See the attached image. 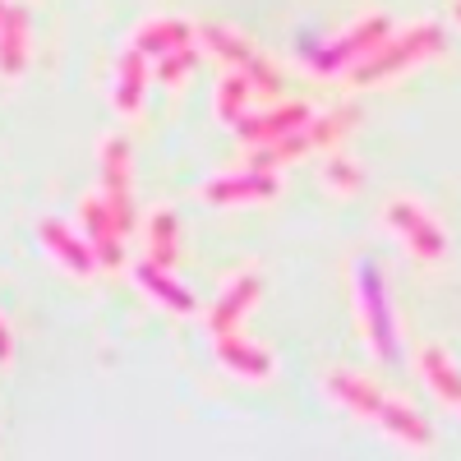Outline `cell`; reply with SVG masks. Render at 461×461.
Here are the masks:
<instances>
[{
    "mask_svg": "<svg viewBox=\"0 0 461 461\" xmlns=\"http://www.w3.org/2000/svg\"><path fill=\"white\" fill-rule=\"evenodd\" d=\"M438 51H443V28H438V23H411V28H402V32L383 37V42L351 69V84H356V88H378V84L397 79V74L434 60Z\"/></svg>",
    "mask_w": 461,
    "mask_h": 461,
    "instance_id": "1",
    "label": "cell"
},
{
    "mask_svg": "<svg viewBox=\"0 0 461 461\" xmlns=\"http://www.w3.org/2000/svg\"><path fill=\"white\" fill-rule=\"evenodd\" d=\"M194 47H203L208 56H217L226 69L249 74V84L258 88V97H277V93H282V74H277V65H273V60H263L245 32L221 28V23H203V28L194 32Z\"/></svg>",
    "mask_w": 461,
    "mask_h": 461,
    "instance_id": "2",
    "label": "cell"
},
{
    "mask_svg": "<svg viewBox=\"0 0 461 461\" xmlns=\"http://www.w3.org/2000/svg\"><path fill=\"white\" fill-rule=\"evenodd\" d=\"M356 310H360V332L378 360H397V332H393V310L388 291L374 263H356Z\"/></svg>",
    "mask_w": 461,
    "mask_h": 461,
    "instance_id": "3",
    "label": "cell"
},
{
    "mask_svg": "<svg viewBox=\"0 0 461 461\" xmlns=\"http://www.w3.org/2000/svg\"><path fill=\"white\" fill-rule=\"evenodd\" d=\"M383 226H388L420 263H443L447 236H443V226L425 208H420L415 199H388V203H383Z\"/></svg>",
    "mask_w": 461,
    "mask_h": 461,
    "instance_id": "4",
    "label": "cell"
},
{
    "mask_svg": "<svg viewBox=\"0 0 461 461\" xmlns=\"http://www.w3.org/2000/svg\"><path fill=\"white\" fill-rule=\"evenodd\" d=\"M97 162H102V199H106L115 226L130 236L134 230V158H130V143L125 139H102Z\"/></svg>",
    "mask_w": 461,
    "mask_h": 461,
    "instance_id": "5",
    "label": "cell"
},
{
    "mask_svg": "<svg viewBox=\"0 0 461 461\" xmlns=\"http://www.w3.org/2000/svg\"><path fill=\"white\" fill-rule=\"evenodd\" d=\"M393 32V19L388 14H360L351 28H346V32H337L332 37V42L314 56V69L319 74H341V69H356L378 42H383V37H388Z\"/></svg>",
    "mask_w": 461,
    "mask_h": 461,
    "instance_id": "6",
    "label": "cell"
},
{
    "mask_svg": "<svg viewBox=\"0 0 461 461\" xmlns=\"http://www.w3.org/2000/svg\"><path fill=\"white\" fill-rule=\"evenodd\" d=\"M277 194H282L277 171H258V167H245L240 176H212L199 189V199L212 208H258V203H273Z\"/></svg>",
    "mask_w": 461,
    "mask_h": 461,
    "instance_id": "7",
    "label": "cell"
},
{
    "mask_svg": "<svg viewBox=\"0 0 461 461\" xmlns=\"http://www.w3.org/2000/svg\"><path fill=\"white\" fill-rule=\"evenodd\" d=\"M37 245H42L51 254V263L60 267V273H69V277L88 282L97 273V258H93L88 240L74 236V226H65L60 217H42V221H37Z\"/></svg>",
    "mask_w": 461,
    "mask_h": 461,
    "instance_id": "8",
    "label": "cell"
},
{
    "mask_svg": "<svg viewBox=\"0 0 461 461\" xmlns=\"http://www.w3.org/2000/svg\"><path fill=\"white\" fill-rule=\"evenodd\" d=\"M79 230H84V240H88L97 267H121L125 263V230L115 226V217H111L102 194H88L79 203Z\"/></svg>",
    "mask_w": 461,
    "mask_h": 461,
    "instance_id": "9",
    "label": "cell"
},
{
    "mask_svg": "<svg viewBox=\"0 0 461 461\" xmlns=\"http://www.w3.org/2000/svg\"><path fill=\"white\" fill-rule=\"evenodd\" d=\"M212 356H217V365L226 374H236L245 383H267L273 369H277L273 351L258 346V341H249V337H240V328L236 332H212Z\"/></svg>",
    "mask_w": 461,
    "mask_h": 461,
    "instance_id": "10",
    "label": "cell"
},
{
    "mask_svg": "<svg viewBox=\"0 0 461 461\" xmlns=\"http://www.w3.org/2000/svg\"><path fill=\"white\" fill-rule=\"evenodd\" d=\"M148 84H152V60L143 51L125 47L121 60H115V74H111V106L121 111L125 121H134L148 102Z\"/></svg>",
    "mask_w": 461,
    "mask_h": 461,
    "instance_id": "11",
    "label": "cell"
},
{
    "mask_svg": "<svg viewBox=\"0 0 461 461\" xmlns=\"http://www.w3.org/2000/svg\"><path fill=\"white\" fill-rule=\"evenodd\" d=\"M310 115H314V106L282 102V106H267V111H249L245 121L236 125V134H240L245 148H258V143H273V139H282V134L304 130V125H310Z\"/></svg>",
    "mask_w": 461,
    "mask_h": 461,
    "instance_id": "12",
    "label": "cell"
},
{
    "mask_svg": "<svg viewBox=\"0 0 461 461\" xmlns=\"http://www.w3.org/2000/svg\"><path fill=\"white\" fill-rule=\"evenodd\" d=\"M258 295H263V277L258 273H236L226 286H221V295H217V304H212V314H208V332H236L240 328V319L258 304Z\"/></svg>",
    "mask_w": 461,
    "mask_h": 461,
    "instance_id": "13",
    "label": "cell"
},
{
    "mask_svg": "<svg viewBox=\"0 0 461 461\" xmlns=\"http://www.w3.org/2000/svg\"><path fill=\"white\" fill-rule=\"evenodd\" d=\"M28 56H32V32H28V10L23 5H5V14H0V79L14 84L23 79L28 69Z\"/></svg>",
    "mask_w": 461,
    "mask_h": 461,
    "instance_id": "14",
    "label": "cell"
},
{
    "mask_svg": "<svg viewBox=\"0 0 461 461\" xmlns=\"http://www.w3.org/2000/svg\"><path fill=\"white\" fill-rule=\"evenodd\" d=\"M374 429H383L402 452H429V443H434V429H429V420L420 415L415 406H406V402H397V397H388V406H383V415L374 420Z\"/></svg>",
    "mask_w": 461,
    "mask_h": 461,
    "instance_id": "15",
    "label": "cell"
},
{
    "mask_svg": "<svg viewBox=\"0 0 461 461\" xmlns=\"http://www.w3.org/2000/svg\"><path fill=\"white\" fill-rule=\"evenodd\" d=\"M323 388H328V397H332L341 411H351L356 420H369V425L383 415V406H388V393H378L374 383L346 374V369H332V374L323 378Z\"/></svg>",
    "mask_w": 461,
    "mask_h": 461,
    "instance_id": "16",
    "label": "cell"
},
{
    "mask_svg": "<svg viewBox=\"0 0 461 461\" xmlns=\"http://www.w3.org/2000/svg\"><path fill=\"white\" fill-rule=\"evenodd\" d=\"M134 282H139L143 295H152V300H158L162 310H171V314H194V310H199L194 291H189L185 282H176V277H171V267L152 263V258L134 263Z\"/></svg>",
    "mask_w": 461,
    "mask_h": 461,
    "instance_id": "17",
    "label": "cell"
},
{
    "mask_svg": "<svg viewBox=\"0 0 461 461\" xmlns=\"http://www.w3.org/2000/svg\"><path fill=\"white\" fill-rule=\"evenodd\" d=\"M194 23H185V19H171V14H158V19H148V23H139L134 28V51H143L148 60H158V56H167V51H176V47H194Z\"/></svg>",
    "mask_w": 461,
    "mask_h": 461,
    "instance_id": "18",
    "label": "cell"
},
{
    "mask_svg": "<svg viewBox=\"0 0 461 461\" xmlns=\"http://www.w3.org/2000/svg\"><path fill=\"white\" fill-rule=\"evenodd\" d=\"M415 369H420L425 388H429L443 406H456V402H461V369L452 365V356L443 351V346H420Z\"/></svg>",
    "mask_w": 461,
    "mask_h": 461,
    "instance_id": "19",
    "label": "cell"
},
{
    "mask_svg": "<svg viewBox=\"0 0 461 461\" xmlns=\"http://www.w3.org/2000/svg\"><path fill=\"white\" fill-rule=\"evenodd\" d=\"M143 245H148L152 263H162V267L180 263V221H176L171 208H152L143 217Z\"/></svg>",
    "mask_w": 461,
    "mask_h": 461,
    "instance_id": "20",
    "label": "cell"
},
{
    "mask_svg": "<svg viewBox=\"0 0 461 461\" xmlns=\"http://www.w3.org/2000/svg\"><path fill=\"white\" fill-rule=\"evenodd\" d=\"M254 97H258V88L249 84V74H240V69H226V74H221V84H217V97H212V106H217V121L236 130V125L245 121V115H249Z\"/></svg>",
    "mask_w": 461,
    "mask_h": 461,
    "instance_id": "21",
    "label": "cell"
},
{
    "mask_svg": "<svg viewBox=\"0 0 461 461\" xmlns=\"http://www.w3.org/2000/svg\"><path fill=\"white\" fill-rule=\"evenodd\" d=\"M360 125V106H337L328 115H310L304 125V139H310V152H328V148H341V139Z\"/></svg>",
    "mask_w": 461,
    "mask_h": 461,
    "instance_id": "22",
    "label": "cell"
},
{
    "mask_svg": "<svg viewBox=\"0 0 461 461\" xmlns=\"http://www.w3.org/2000/svg\"><path fill=\"white\" fill-rule=\"evenodd\" d=\"M323 185L332 189V194L351 199V194H360V185H365V167H360L356 158H346V152L328 148V162H323Z\"/></svg>",
    "mask_w": 461,
    "mask_h": 461,
    "instance_id": "23",
    "label": "cell"
},
{
    "mask_svg": "<svg viewBox=\"0 0 461 461\" xmlns=\"http://www.w3.org/2000/svg\"><path fill=\"white\" fill-rule=\"evenodd\" d=\"M194 65H199V51L194 47H176V51H167V56H158V69H152V74H158V84L162 88H185L189 84V74H194Z\"/></svg>",
    "mask_w": 461,
    "mask_h": 461,
    "instance_id": "24",
    "label": "cell"
},
{
    "mask_svg": "<svg viewBox=\"0 0 461 461\" xmlns=\"http://www.w3.org/2000/svg\"><path fill=\"white\" fill-rule=\"evenodd\" d=\"M14 356V332H10V323L5 319H0V365H5Z\"/></svg>",
    "mask_w": 461,
    "mask_h": 461,
    "instance_id": "25",
    "label": "cell"
},
{
    "mask_svg": "<svg viewBox=\"0 0 461 461\" xmlns=\"http://www.w3.org/2000/svg\"><path fill=\"white\" fill-rule=\"evenodd\" d=\"M5 5H10V0H0V14H5Z\"/></svg>",
    "mask_w": 461,
    "mask_h": 461,
    "instance_id": "26",
    "label": "cell"
},
{
    "mask_svg": "<svg viewBox=\"0 0 461 461\" xmlns=\"http://www.w3.org/2000/svg\"><path fill=\"white\" fill-rule=\"evenodd\" d=\"M456 19H461V5H456Z\"/></svg>",
    "mask_w": 461,
    "mask_h": 461,
    "instance_id": "27",
    "label": "cell"
},
{
    "mask_svg": "<svg viewBox=\"0 0 461 461\" xmlns=\"http://www.w3.org/2000/svg\"><path fill=\"white\" fill-rule=\"evenodd\" d=\"M456 411H461V402H456Z\"/></svg>",
    "mask_w": 461,
    "mask_h": 461,
    "instance_id": "28",
    "label": "cell"
}]
</instances>
